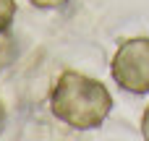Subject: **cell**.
Here are the masks:
<instances>
[{
  "label": "cell",
  "mask_w": 149,
  "mask_h": 141,
  "mask_svg": "<svg viewBox=\"0 0 149 141\" xmlns=\"http://www.w3.org/2000/svg\"><path fill=\"white\" fill-rule=\"evenodd\" d=\"M31 5H37V8H42V10H55V8H63L68 0H29Z\"/></svg>",
  "instance_id": "277c9868"
},
{
  "label": "cell",
  "mask_w": 149,
  "mask_h": 141,
  "mask_svg": "<svg viewBox=\"0 0 149 141\" xmlns=\"http://www.w3.org/2000/svg\"><path fill=\"white\" fill-rule=\"evenodd\" d=\"M16 18V0H0V34L10 29Z\"/></svg>",
  "instance_id": "3957f363"
},
{
  "label": "cell",
  "mask_w": 149,
  "mask_h": 141,
  "mask_svg": "<svg viewBox=\"0 0 149 141\" xmlns=\"http://www.w3.org/2000/svg\"><path fill=\"white\" fill-rule=\"evenodd\" d=\"M110 107H113L110 92L100 81L84 73H76V71L60 73V78L55 81L50 92L52 115L76 131L100 128L105 118L110 115Z\"/></svg>",
  "instance_id": "6da1fadb"
},
{
  "label": "cell",
  "mask_w": 149,
  "mask_h": 141,
  "mask_svg": "<svg viewBox=\"0 0 149 141\" xmlns=\"http://www.w3.org/2000/svg\"><path fill=\"white\" fill-rule=\"evenodd\" d=\"M141 133H144V139L149 141V107L144 110V118H141Z\"/></svg>",
  "instance_id": "5b68a950"
},
{
  "label": "cell",
  "mask_w": 149,
  "mask_h": 141,
  "mask_svg": "<svg viewBox=\"0 0 149 141\" xmlns=\"http://www.w3.org/2000/svg\"><path fill=\"white\" fill-rule=\"evenodd\" d=\"M110 73L120 89H126L131 94H149V39L147 37L126 39L110 63Z\"/></svg>",
  "instance_id": "7a4b0ae2"
}]
</instances>
